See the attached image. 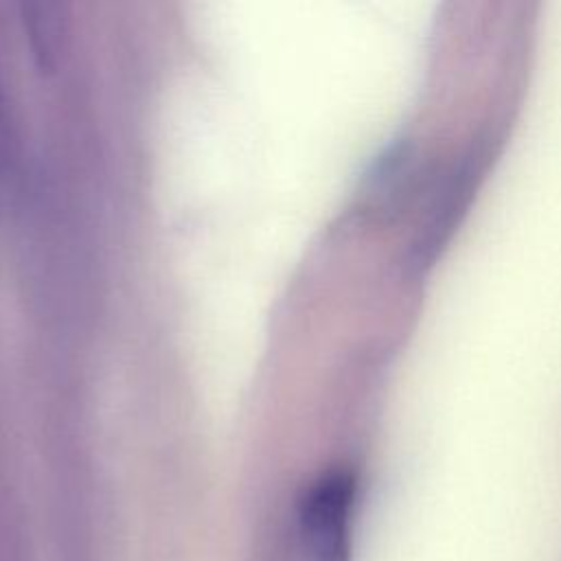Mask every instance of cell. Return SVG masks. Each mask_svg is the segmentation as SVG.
Here are the masks:
<instances>
[{
  "label": "cell",
  "instance_id": "1",
  "mask_svg": "<svg viewBox=\"0 0 561 561\" xmlns=\"http://www.w3.org/2000/svg\"><path fill=\"white\" fill-rule=\"evenodd\" d=\"M355 478L331 471L309 486L300 502V526L316 561H351Z\"/></svg>",
  "mask_w": 561,
  "mask_h": 561
},
{
  "label": "cell",
  "instance_id": "2",
  "mask_svg": "<svg viewBox=\"0 0 561 561\" xmlns=\"http://www.w3.org/2000/svg\"><path fill=\"white\" fill-rule=\"evenodd\" d=\"M7 121H4V107H2V96H0V151H2V147H4V140H7V136H4V131H7V125H4Z\"/></svg>",
  "mask_w": 561,
  "mask_h": 561
}]
</instances>
